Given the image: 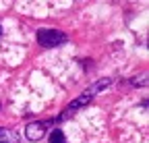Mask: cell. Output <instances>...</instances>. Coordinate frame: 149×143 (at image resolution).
<instances>
[{
	"instance_id": "8992f818",
	"label": "cell",
	"mask_w": 149,
	"mask_h": 143,
	"mask_svg": "<svg viewBox=\"0 0 149 143\" xmlns=\"http://www.w3.org/2000/svg\"><path fill=\"white\" fill-rule=\"evenodd\" d=\"M0 33H2V31H0Z\"/></svg>"
},
{
	"instance_id": "277c9868",
	"label": "cell",
	"mask_w": 149,
	"mask_h": 143,
	"mask_svg": "<svg viewBox=\"0 0 149 143\" xmlns=\"http://www.w3.org/2000/svg\"><path fill=\"white\" fill-rule=\"evenodd\" d=\"M48 143H66L64 133H62L60 129H54V131H52V135H50V141H48Z\"/></svg>"
},
{
	"instance_id": "6da1fadb",
	"label": "cell",
	"mask_w": 149,
	"mask_h": 143,
	"mask_svg": "<svg viewBox=\"0 0 149 143\" xmlns=\"http://www.w3.org/2000/svg\"><path fill=\"white\" fill-rule=\"evenodd\" d=\"M108 85H110V79H102V81H97V83L93 85L91 89L83 91V93H81V96H79L77 100H74V102H70V104L66 106V110H64V114H62L60 118H66V116H68V114H70L72 110H77V108H83L85 104H89V102L93 100V96H95L97 91H102V89H104V87H108Z\"/></svg>"
},
{
	"instance_id": "3957f363",
	"label": "cell",
	"mask_w": 149,
	"mask_h": 143,
	"mask_svg": "<svg viewBox=\"0 0 149 143\" xmlns=\"http://www.w3.org/2000/svg\"><path fill=\"white\" fill-rule=\"evenodd\" d=\"M50 122H31L29 127L25 129V137L29 141H40L44 135H46V127Z\"/></svg>"
},
{
	"instance_id": "5b68a950",
	"label": "cell",
	"mask_w": 149,
	"mask_h": 143,
	"mask_svg": "<svg viewBox=\"0 0 149 143\" xmlns=\"http://www.w3.org/2000/svg\"><path fill=\"white\" fill-rule=\"evenodd\" d=\"M0 137H2L6 143H17V135L8 129H0Z\"/></svg>"
},
{
	"instance_id": "7a4b0ae2",
	"label": "cell",
	"mask_w": 149,
	"mask_h": 143,
	"mask_svg": "<svg viewBox=\"0 0 149 143\" xmlns=\"http://www.w3.org/2000/svg\"><path fill=\"white\" fill-rule=\"evenodd\" d=\"M37 42L44 48H54L66 42V33L58 31V29H40L37 31Z\"/></svg>"
}]
</instances>
